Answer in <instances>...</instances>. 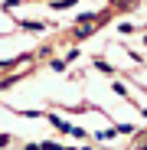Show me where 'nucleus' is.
Returning a JSON list of instances; mask_svg holds the SVG:
<instances>
[{
  "label": "nucleus",
  "mask_w": 147,
  "mask_h": 150,
  "mask_svg": "<svg viewBox=\"0 0 147 150\" xmlns=\"http://www.w3.org/2000/svg\"><path fill=\"white\" fill-rule=\"evenodd\" d=\"M72 4H75V0H56L53 7H56V10H65V7H72Z\"/></svg>",
  "instance_id": "obj_1"
}]
</instances>
